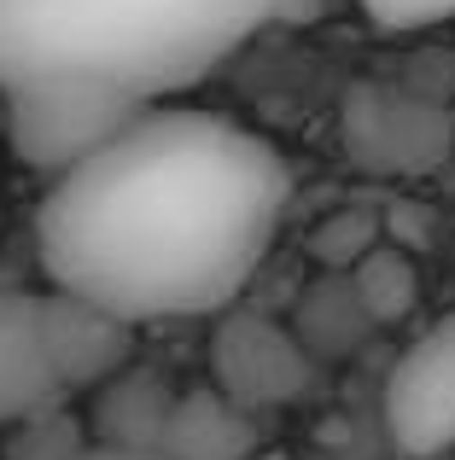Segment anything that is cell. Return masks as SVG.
<instances>
[{"mask_svg": "<svg viewBox=\"0 0 455 460\" xmlns=\"http://www.w3.org/2000/svg\"><path fill=\"white\" fill-rule=\"evenodd\" d=\"M368 245H379V227H374L368 210H339V216H327V222H316V234H309V257L333 274H344Z\"/></svg>", "mask_w": 455, "mask_h": 460, "instance_id": "obj_14", "label": "cell"}, {"mask_svg": "<svg viewBox=\"0 0 455 460\" xmlns=\"http://www.w3.org/2000/svg\"><path fill=\"white\" fill-rule=\"evenodd\" d=\"M379 414L403 455L426 460L455 449V309L397 356L379 391Z\"/></svg>", "mask_w": 455, "mask_h": 460, "instance_id": "obj_6", "label": "cell"}, {"mask_svg": "<svg viewBox=\"0 0 455 460\" xmlns=\"http://www.w3.org/2000/svg\"><path fill=\"white\" fill-rule=\"evenodd\" d=\"M292 169L217 111L152 100L94 157L53 175L35 204V262L47 286L117 321L222 314L281 239Z\"/></svg>", "mask_w": 455, "mask_h": 460, "instance_id": "obj_1", "label": "cell"}, {"mask_svg": "<svg viewBox=\"0 0 455 460\" xmlns=\"http://www.w3.org/2000/svg\"><path fill=\"white\" fill-rule=\"evenodd\" d=\"M147 105L152 100L94 88V82H23V88H0V135L23 169L53 181L94 157Z\"/></svg>", "mask_w": 455, "mask_h": 460, "instance_id": "obj_3", "label": "cell"}, {"mask_svg": "<svg viewBox=\"0 0 455 460\" xmlns=\"http://www.w3.org/2000/svg\"><path fill=\"white\" fill-rule=\"evenodd\" d=\"M164 460H251L257 455V414L228 402L217 385L175 391L158 431Z\"/></svg>", "mask_w": 455, "mask_h": 460, "instance_id": "obj_9", "label": "cell"}, {"mask_svg": "<svg viewBox=\"0 0 455 460\" xmlns=\"http://www.w3.org/2000/svg\"><path fill=\"white\" fill-rule=\"evenodd\" d=\"M362 12H368L374 30L403 35V30H433V23H450L455 18V0H362Z\"/></svg>", "mask_w": 455, "mask_h": 460, "instance_id": "obj_15", "label": "cell"}, {"mask_svg": "<svg viewBox=\"0 0 455 460\" xmlns=\"http://www.w3.org/2000/svg\"><path fill=\"white\" fill-rule=\"evenodd\" d=\"M450 111L386 82H356L344 93V152L368 175H426L450 157Z\"/></svg>", "mask_w": 455, "mask_h": 460, "instance_id": "obj_5", "label": "cell"}, {"mask_svg": "<svg viewBox=\"0 0 455 460\" xmlns=\"http://www.w3.org/2000/svg\"><path fill=\"white\" fill-rule=\"evenodd\" d=\"M344 280H351L362 314L374 321V332H379V326L409 321V314L421 309V269H415L409 251L386 245V239H379V245H368L362 257L344 269Z\"/></svg>", "mask_w": 455, "mask_h": 460, "instance_id": "obj_12", "label": "cell"}, {"mask_svg": "<svg viewBox=\"0 0 455 460\" xmlns=\"http://www.w3.org/2000/svg\"><path fill=\"white\" fill-rule=\"evenodd\" d=\"M6 431H12L6 460H76L82 443H88V431H82L58 402L41 408V414H30V420H18V426H6Z\"/></svg>", "mask_w": 455, "mask_h": 460, "instance_id": "obj_13", "label": "cell"}, {"mask_svg": "<svg viewBox=\"0 0 455 460\" xmlns=\"http://www.w3.org/2000/svg\"><path fill=\"white\" fill-rule=\"evenodd\" d=\"M292 332L316 361H333V356L362 349L368 338H374V321H368L362 304H356L351 280L327 269L316 286H304V297H298V309H292Z\"/></svg>", "mask_w": 455, "mask_h": 460, "instance_id": "obj_11", "label": "cell"}, {"mask_svg": "<svg viewBox=\"0 0 455 460\" xmlns=\"http://www.w3.org/2000/svg\"><path fill=\"white\" fill-rule=\"evenodd\" d=\"M53 402H65V385L47 356L41 292H0V431Z\"/></svg>", "mask_w": 455, "mask_h": 460, "instance_id": "obj_8", "label": "cell"}, {"mask_svg": "<svg viewBox=\"0 0 455 460\" xmlns=\"http://www.w3.org/2000/svg\"><path fill=\"white\" fill-rule=\"evenodd\" d=\"M316 0H0V88L94 82L164 100Z\"/></svg>", "mask_w": 455, "mask_h": 460, "instance_id": "obj_2", "label": "cell"}, {"mask_svg": "<svg viewBox=\"0 0 455 460\" xmlns=\"http://www.w3.org/2000/svg\"><path fill=\"white\" fill-rule=\"evenodd\" d=\"M41 326H47V356H53V373L65 385V396L94 391L105 385L117 367L135 361V326L117 321L112 309L88 304V297L70 292H41Z\"/></svg>", "mask_w": 455, "mask_h": 460, "instance_id": "obj_7", "label": "cell"}, {"mask_svg": "<svg viewBox=\"0 0 455 460\" xmlns=\"http://www.w3.org/2000/svg\"><path fill=\"white\" fill-rule=\"evenodd\" d=\"M76 460H164L158 449H123V443H82V455Z\"/></svg>", "mask_w": 455, "mask_h": 460, "instance_id": "obj_16", "label": "cell"}, {"mask_svg": "<svg viewBox=\"0 0 455 460\" xmlns=\"http://www.w3.org/2000/svg\"><path fill=\"white\" fill-rule=\"evenodd\" d=\"M210 385L228 402L269 414V408L298 402L316 385V356L298 344V332L286 321L228 304L217 332H210Z\"/></svg>", "mask_w": 455, "mask_h": 460, "instance_id": "obj_4", "label": "cell"}, {"mask_svg": "<svg viewBox=\"0 0 455 460\" xmlns=\"http://www.w3.org/2000/svg\"><path fill=\"white\" fill-rule=\"evenodd\" d=\"M170 385L147 367H117L105 385H94V414L88 438L94 443H123V449H158L164 414H170Z\"/></svg>", "mask_w": 455, "mask_h": 460, "instance_id": "obj_10", "label": "cell"}]
</instances>
